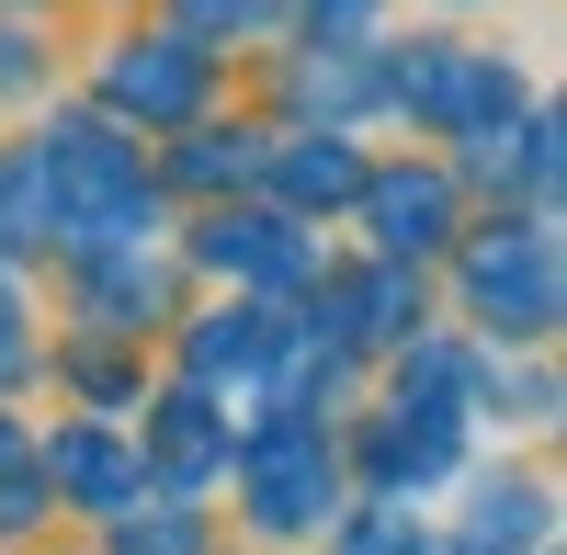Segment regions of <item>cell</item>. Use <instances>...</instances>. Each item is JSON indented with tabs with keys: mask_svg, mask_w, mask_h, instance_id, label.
I'll return each mask as SVG.
<instances>
[{
	"mask_svg": "<svg viewBox=\"0 0 567 555\" xmlns=\"http://www.w3.org/2000/svg\"><path fill=\"white\" fill-rule=\"evenodd\" d=\"M205 250H216L227 272H272V284H284V272H307V239H296L284 216H216Z\"/></svg>",
	"mask_w": 567,
	"mask_h": 555,
	"instance_id": "obj_5",
	"label": "cell"
},
{
	"mask_svg": "<svg viewBox=\"0 0 567 555\" xmlns=\"http://www.w3.org/2000/svg\"><path fill=\"white\" fill-rule=\"evenodd\" d=\"M45 193H58L69 239H136V216H148V170L125 159L114 125H58V136H45Z\"/></svg>",
	"mask_w": 567,
	"mask_h": 555,
	"instance_id": "obj_1",
	"label": "cell"
},
{
	"mask_svg": "<svg viewBox=\"0 0 567 555\" xmlns=\"http://www.w3.org/2000/svg\"><path fill=\"white\" fill-rule=\"evenodd\" d=\"M374 216H386V250H432L443 239V181H420V170H386V181H374Z\"/></svg>",
	"mask_w": 567,
	"mask_h": 555,
	"instance_id": "obj_6",
	"label": "cell"
},
{
	"mask_svg": "<svg viewBox=\"0 0 567 555\" xmlns=\"http://www.w3.org/2000/svg\"><path fill=\"white\" fill-rule=\"evenodd\" d=\"M284 181H296L307 205H329V193H352V159H341V148H296V159H284Z\"/></svg>",
	"mask_w": 567,
	"mask_h": 555,
	"instance_id": "obj_10",
	"label": "cell"
},
{
	"mask_svg": "<svg viewBox=\"0 0 567 555\" xmlns=\"http://www.w3.org/2000/svg\"><path fill=\"white\" fill-rule=\"evenodd\" d=\"M194 91H205L194 57H114V103L136 114H194Z\"/></svg>",
	"mask_w": 567,
	"mask_h": 555,
	"instance_id": "obj_7",
	"label": "cell"
},
{
	"mask_svg": "<svg viewBox=\"0 0 567 555\" xmlns=\"http://www.w3.org/2000/svg\"><path fill=\"white\" fill-rule=\"evenodd\" d=\"M0 465H12V431H0Z\"/></svg>",
	"mask_w": 567,
	"mask_h": 555,
	"instance_id": "obj_15",
	"label": "cell"
},
{
	"mask_svg": "<svg viewBox=\"0 0 567 555\" xmlns=\"http://www.w3.org/2000/svg\"><path fill=\"white\" fill-rule=\"evenodd\" d=\"M58 477L91 499V511H114V499L136 488V477H125V453H114V442H91V431H69V442H58Z\"/></svg>",
	"mask_w": 567,
	"mask_h": 555,
	"instance_id": "obj_8",
	"label": "cell"
},
{
	"mask_svg": "<svg viewBox=\"0 0 567 555\" xmlns=\"http://www.w3.org/2000/svg\"><path fill=\"white\" fill-rule=\"evenodd\" d=\"M205 397H171V477H205V453H216V431L194 420Z\"/></svg>",
	"mask_w": 567,
	"mask_h": 555,
	"instance_id": "obj_12",
	"label": "cell"
},
{
	"mask_svg": "<svg viewBox=\"0 0 567 555\" xmlns=\"http://www.w3.org/2000/svg\"><path fill=\"white\" fill-rule=\"evenodd\" d=\"M534 522H545L534 488H488V511H477V533H465V544H477V555H511V544H534Z\"/></svg>",
	"mask_w": 567,
	"mask_h": 555,
	"instance_id": "obj_9",
	"label": "cell"
},
{
	"mask_svg": "<svg viewBox=\"0 0 567 555\" xmlns=\"http://www.w3.org/2000/svg\"><path fill=\"white\" fill-rule=\"evenodd\" d=\"M409 103H432L443 125H465V136H477V125H499V114H511V69H488V57H454V45H432V57L409 69Z\"/></svg>",
	"mask_w": 567,
	"mask_h": 555,
	"instance_id": "obj_4",
	"label": "cell"
},
{
	"mask_svg": "<svg viewBox=\"0 0 567 555\" xmlns=\"http://www.w3.org/2000/svg\"><path fill=\"white\" fill-rule=\"evenodd\" d=\"M250 499H261V522H318V499H329V442L296 431V420H272L250 442Z\"/></svg>",
	"mask_w": 567,
	"mask_h": 555,
	"instance_id": "obj_3",
	"label": "cell"
},
{
	"mask_svg": "<svg viewBox=\"0 0 567 555\" xmlns=\"http://www.w3.org/2000/svg\"><path fill=\"white\" fill-rule=\"evenodd\" d=\"M182 12H194V23H261L272 0H182Z\"/></svg>",
	"mask_w": 567,
	"mask_h": 555,
	"instance_id": "obj_13",
	"label": "cell"
},
{
	"mask_svg": "<svg viewBox=\"0 0 567 555\" xmlns=\"http://www.w3.org/2000/svg\"><path fill=\"white\" fill-rule=\"evenodd\" d=\"M23 352V329H12V295H0V363H12Z\"/></svg>",
	"mask_w": 567,
	"mask_h": 555,
	"instance_id": "obj_14",
	"label": "cell"
},
{
	"mask_svg": "<svg viewBox=\"0 0 567 555\" xmlns=\"http://www.w3.org/2000/svg\"><path fill=\"white\" fill-rule=\"evenodd\" d=\"M477 306L499 317V329H545L556 317V239L545 227H511V239L477 250Z\"/></svg>",
	"mask_w": 567,
	"mask_h": 555,
	"instance_id": "obj_2",
	"label": "cell"
},
{
	"mask_svg": "<svg viewBox=\"0 0 567 555\" xmlns=\"http://www.w3.org/2000/svg\"><path fill=\"white\" fill-rule=\"evenodd\" d=\"M261 352H272V317H250V306H239V329H205V363H216V375H227V363L250 375Z\"/></svg>",
	"mask_w": 567,
	"mask_h": 555,
	"instance_id": "obj_11",
	"label": "cell"
}]
</instances>
